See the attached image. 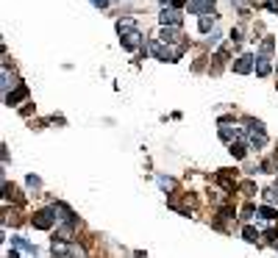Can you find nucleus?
Here are the masks:
<instances>
[{"label":"nucleus","mask_w":278,"mask_h":258,"mask_svg":"<svg viewBox=\"0 0 278 258\" xmlns=\"http://www.w3.org/2000/svg\"><path fill=\"white\" fill-rule=\"evenodd\" d=\"M187 48H189V42L184 39V42H150V53L159 61H178L184 53H187Z\"/></svg>","instance_id":"1"},{"label":"nucleus","mask_w":278,"mask_h":258,"mask_svg":"<svg viewBox=\"0 0 278 258\" xmlns=\"http://www.w3.org/2000/svg\"><path fill=\"white\" fill-rule=\"evenodd\" d=\"M117 34H120V45H123V50H137L139 45H142V34H139L137 22H134L131 17L117 22Z\"/></svg>","instance_id":"2"},{"label":"nucleus","mask_w":278,"mask_h":258,"mask_svg":"<svg viewBox=\"0 0 278 258\" xmlns=\"http://www.w3.org/2000/svg\"><path fill=\"white\" fill-rule=\"evenodd\" d=\"M159 22H161V25H184V14H181V8L164 3L161 11H159Z\"/></svg>","instance_id":"3"},{"label":"nucleus","mask_w":278,"mask_h":258,"mask_svg":"<svg viewBox=\"0 0 278 258\" xmlns=\"http://www.w3.org/2000/svg\"><path fill=\"white\" fill-rule=\"evenodd\" d=\"M31 225H34L36 230H50L56 225V214H53V208H42V211H36L34 216H31Z\"/></svg>","instance_id":"4"},{"label":"nucleus","mask_w":278,"mask_h":258,"mask_svg":"<svg viewBox=\"0 0 278 258\" xmlns=\"http://www.w3.org/2000/svg\"><path fill=\"white\" fill-rule=\"evenodd\" d=\"M217 183L222 186V192H236L239 189V183H236V169H220L217 172Z\"/></svg>","instance_id":"5"},{"label":"nucleus","mask_w":278,"mask_h":258,"mask_svg":"<svg viewBox=\"0 0 278 258\" xmlns=\"http://www.w3.org/2000/svg\"><path fill=\"white\" fill-rule=\"evenodd\" d=\"M50 208H53V214H56V225H67V222H75L78 225V216L72 214L64 203H53Z\"/></svg>","instance_id":"6"},{"label":"nucleus","mask_w":278,"mask_h":258,"mask_svg":"<svg viewBox=\"0 0 278 258\" xmlns=\"http://www.w3.org/2000/svg\"><path fill=\"white\" fill-rule=\"evenodd\" d=\"M256 70V56H250V53H242V56L234 61V72L236 75H248V72Z\"/></svg>","instance_id":"7"},{"label":"nucleus","mask_w":278,"mask_h":258,"mask_svg":"<svg viewBox=\"0 0 278 258\" xmlns=\"http://www.w3.org/2000/svg\"><path fill=\"white\" fill-rule=\"evenodd\" d=\"M187 11L189 14H208V11H214V0H189L187 3Z\"/></svg>","instance_id":"8"},{"label":"nucleus","mask_w":278,"mask_h":258,"mask_svg":"<svg viewBox=\"0 0 278 258\" xmlns=\"http://www.w3.org/2000/svg\"><path fill=\"white\" fill-rule=\"evenodd\" d=\"M161 42H184L187 36H181V25H161Z\"/></svg>","instance_id":"9"},{"label":"nucleus","mask_w":278,"mask_h":258,"mask_svg":"<svg viewBox=\"0 0 278 258\" xmlns=\"http://www.w3.org/2000/svg\"><path fill=\"white\" fill-rule=\"evenodd\" d=\"M28 98V86L25 84H17L8 95H3V100H6V105H17L20 100H25Z\"/></svg>","instance_id":"10"},{"label":"nucleus","mask_w":278,"mask_h":258,"mask_svg":"<svg viewBox=\"0 0 278 258\" xmlns=\"http://www.w3.org/2000/svg\"><path fill=\"white\" fill-rule=\"evenodd\" d=\"M239 133H242V128H231L228 125V119H220V139L222 142H234V139H239Z\"/></svg>","instance_id":"11"},{"label":"nucleus","mask_w":278,"mask_h":258,"mask_svg":"<svg viewBox=\"0 0 278 258\" xmlns=\"http://www.w3.org/2000/svg\"><path fill=\"white\" fill-rule=\"evenodd\" d=\"M273 72V64H270V53H262V50H259L256 53V75H270Z\"/></svg>","instance_id":"12"},{"label":"nucleus","mask_w":278,"mask_h":258,"mask_svg":"<svg viewBox=\"0 0 278 258\" xmlns=\"http://www.w3.org/2000/svg\"><path fill=\"white\" fill-rule=\"evenodd\" d=\"M248 147H250V145H248L245 139H234V142L228 145V153L234 155V158H239V161H242L245 155H248Z\"/></svg>","instance_id":"13"},{"label":"nucleus","mask_w":278,"mask_h":258,"mask_svg":"<svg viewBox=\"0 0 278 258\" xmlns=\"http://www.w3.org/2000/svg\"><path fill=\"white\" fill-rule=\"evenodd\" d=\"M217 25V17H214V11H208V14H201V22H198V28L203 31V34H208V31Z\"/></svg>","instance_id":"14"},{"label":"nucleus","mask_w":278,"mask_h":258,"mask_svg":"<svg viewBox=\"0 0 278 258\" xmlns=\"http://www.w3.org/2000/svg\"><path fill=\"white\" fill-rule=\"evenodd\" d=\"M11 244H14V247H17V250L28 253V256H36V247H34V244H31V242H25V239H22V236H14V239H11Z\"/></svg>","instance_id":"15"},{"label":"nucleus","mask_w":278,"mask_h":258,"mask_svg":"<svg viewBox=\"0 0 278 258\" xmlns=\"http://www.w3.org/2000/svg\"><path fill=\"white\" fill-rule=\"evenodd\" d=\"M17 84H20V81H17L14 75H8V67H3V95H8Z\"/></svg>","instance_id":"16"},{"label":"nucleus","mask_w":278,"mask_h":258,"mask_svg":"<svg viewBox=\"0 0 278 258\" xmlns=\"http://www.w3.org/2000/svg\"><path fill=\"white\" fill-rule=\"evenodd\" d=\"M259 216H262V219H267V222H273V219H278V211L273 208L270 203H264L262 208H259Z\"/></svg>","instance_id":"17"},{"label":"nucleus","mask_w":278,"mask_h":258,"mask_svg":"<svg viewBox=\"0 0 278 258\" xmlns=\"http://www.w3.org/2000/svg\"><path fill=\"white\" fill-rule=\"evenodd\" d=\"M242 239L248 244H256L259 242V230L253 228V225H245V228H242Z\"/></svg>","instance_id":"18"},{"label":"nucleus","mask_w":278,"mask_h":258,"mask_svg":"<svg viewBox=\"0 0 278 258\" xmlns=\"http://www.w3.org/2000/svg\"><path fill=\"white\" fill-rule=\"evenodd\" d=\"M264 203H278V186H270V189H264Z\"/></svg>","instance_id":"19"},{"label":"nucleus","mask_w":278,"mask_h":258,"mask_svg":"<svg viewBox=\"0 0 278 258\" xmlns=\"http://www.w3.org/2000/svg\"><path fill=\"white\" fill-rule=\"evenodd\" d=\"M264 242L273 244V247H278V230H276V228H270L267 233H264Z\"/></svg>","instance_id":"20"},{"label":"nucleus","mask_w":278,"mask_h":258,"mask_svg":"<svg viewBox=\"0 0 278 258\" xmlns=\"http://www.w3.org/2000/svg\"><path fill=\"white\" fill-rule=\"evenodd\" d=\"M239 214H242V219H250V216L256 214V206H253V203H248V206H245V208L239 211Z\"/></svg>","instance_id":"21"},{"label":"nucleus","mask_w":278,"mask_h":258,"mask_svg":"<svg viewBox=\"0 0 278 258\" xmlns=\"http://www.w3.org/2000/svg\"><path fill=\"white\" fill-rule=\"evenodd\" d=\"M239 189H242L245 195H253V192H256V183H253V181H245V183H239Z\"/></svg>","instance_id":"22"},{"label":"nucleus","mask_w":278,"mask_h":258,"mask_svg":"<svg viewBox=\"0 0 278 258\" xmlns=\"http://www.w3.org/2000/svg\"><path fill=\"white\" fill-rule=\"evenodd\" d=\"M273 48H276V42H273V36H267L262 42V53H273Z\"/></svg>","instance_id":"23"},{"label":"nucleus","mask_w":278,"mask_h":258,"mask_svg":"<svg viewBox=\"0 0 278 258\" xmlns=\"http://www.w3.org/2000/svg\"><path fill=\"white\" fill-rule=\"evenodd\" d=\"M159 186H161V189H175V181H173V178H164V175H161V178H159Z\"/></svg>","instance_id":"24"},{"label":"nucleus","mask_w":278,"mask_h":258,"mask_svg":"<svg viewBox=\"0 0 278 258\" xmlns=\"http://www.w3.org/2000/svg\"><path fill=\"white\" fill-rule=\"evenodd\" d=\"M83 253L86 250H83L81 244H70V256H83Z\"/></svg>","instance_id":"25"},{"label":"nucleus","mask_w":278,"mask_h":258,"mask_svg":"<svg viewBox=\"0 0 278 258\" xmlns=\"http://www.w3.org/2000/svg\"><path fill=\"white\" fill-rule=\"evenodd\" d=\"M25 183H28L31 189H39V178H36V175H28V178H25Z\"/></svg>","instance_id":"26"},{"label":"nucleus","mask_w":278,"mask_h":258,"mask_svg":"<svg viewBox=\"0 0 278 258\" xmlns=\"http://www.w3.org/2000/svg\"><path fill=\"white\" fill-rule=\"evenodd\" d=\"M89 3H92L95 8H109V3H111V0H89Z\"/></svg>","instance_id":"27"},{"label":"nucleus","mask_w":278,"mask_h":258,"mask_svg":"<svg viewBox=\"0 0 278 258\" xmlns=\"http://www.w3.org/2000/svg\"><path fill=\"white\" fill-rule=\"evenodd\" d=\"M231 42H234V45H239V42H242V36H239V31H231Z\"/></svg>","instance_id":"28"},{"label":"nucleus","mask_w":278,"mask_h":258,"mask_svg":"<svg viewBox=\"0 0 278 258\" xmlns=\"http://www.w3.org/2000/svg\"><path fill=\"white\" fill-rule=\"evenodd\" d=\"M189 0H170V6H175V8H181V6H187Z\"/></svg>","instance_id":"29"},{"label":"nucleus","mask_w":278,"mask_h":258,"mask_svg":"<svg viewBox=\"0 0 278 258\" xmlns=\"http://www.w3.org/2000/svg\"><path fill=\"white\" fill-rule=\"evenodd\" d=\"M231 3H236V6H245V3H250V0H231Z\"/></svg>","instance_id":"30"}]
</instances>
